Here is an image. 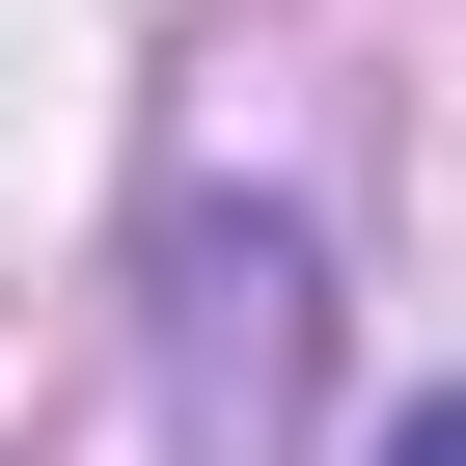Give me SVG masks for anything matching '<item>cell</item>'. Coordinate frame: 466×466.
I'll use <instances>...</instances> for the list:
<instances>
[{"label":"cell","mask_w":466,"mask_h":466,"mask_svg":"<svg viewBox=\"0 0 466 466\" xmlns=\"http://www.w3.org/2000/svg\"><path fill=\"white\" fill-rule=\"evenodd\" d=\"M384 466H466V411H384Z\"/></svg>","instance_id":"cell-2"},{"label":"cell","mask_w":466,"mask_h":466,"mask_svg":"<svg viewBox=\"0 0 466 466\" xmlns=\"http://www.w3.org/2000/svg\"><path fill=\"white\" fill-rule=\"evenodd\" d=\"M165 384H192L219 466H275V439H302V384H329V248H302V219H248V192H192V219H165Z\"/></svg>","instance_id":"cell-1"}]
</instances>
